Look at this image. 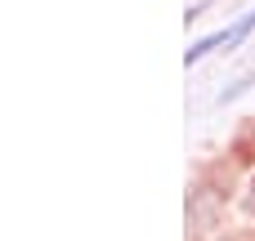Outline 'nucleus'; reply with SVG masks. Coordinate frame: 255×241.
I'll list each match as a JSON object with an SVG mask.
<instances>
[{
    "label": "nucleus",
    "mask_w": 255,
    "mask_h": 241,
    "mask_svg": "<svg viewBox=\"0 0 255 241\" xmlns=\"http://www.w3.org/2000/svg\"><path fill=\"white\" fill-rule=\"evenodd\" d=\"M251 31H255V9L247 13V18H242V22H233L229 31H211V36L193 40V45H188V54H184V63L193 67V63H202V58H206L211 49H220V45H238V40H247Z\"/></svg>",
    "instance_id": "nucleus-1"
},
{
    "label": "nucleus",
    "mask_w": 255,
    "mask_h": 241,
    "mask_svg": "<svg viewBox=\"0 0 255 241\" xmlns=\"http://www.w3.org/2000/svg\"><path fill=\"white\" fill-rule=\"evenodd\" d=\"M251 210H255V188H251Z\"/></svg>",
    "instance_id": "nucleus-2"
}]
</instances>
